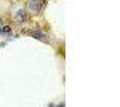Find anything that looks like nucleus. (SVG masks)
I'll use <instances>...</instances> for the list:
<instances>
[{
    "instance_id": "obj_5",
    "label": "nucleus",
    "mask_w": 120,
    "mask_h": 107,
    "mask_svg": "<svg viewBox=\"0 0 120 107\" xmlns=\"http://www.w3.org/2000/svg\"><path fill=\"white\" fill-rule=\"evenodd\" d=\"M0 35H2V27H0Z\"/></svg>"
},
{
    "instance_id": "obj_2",
    "label": "nucleus",
    "mask_w": 120,
    "mask_h": 107,
    "mask_svg": "<svg viewBox=\"0 0 120 107\" xmlns=\"http://www.w3.org/2000/svg\"><path fill=\"white\" fill-rule=\"evenodd\" d=\"M30 35L34 37V38H37V40H42V42H48V35H46L45 32H42V30H30Z\"/></svg>"
},
{
    "instance_id": "obj_4",
    "label": "nucleus",
    "mask_w": 120,
    "mask_h": 107,
    "mask_svg": "<svg viewBox=\"0 0 120 107\" xmlns=\"http://www.w3.org/2000/svg\"><path fill=\"white\" fill-rule=\"evenodd\" d=\"M2 34H11V27L10 26H3L2 27Z\"/></svg>"
},
{
    "instance_id": "obj_1",
    "label": "nucleus",
    "mask_w": 120,
    "mask_h": 107,
    "mask_svg": "<svg viewBox=\"0 0 120 107\" xmlns=\"http://www.w3.org/2000/svg\"><path fill=\"white\" fill-rule=\"evenodd\" d=\"M27 7L30 11H34V13H38L40 10L43 8V0H29Z\"/></svg>"
},
{
    "instance_id": "obj_3",
    "label": "nucleus",
    "mask_w": 120,
    "mask_h": 107,
    "mask_svg": "<svg viewBox=\"0 0 120 107\" xmlns=\"http://www.w3.org/2000/svg\"><path fill=\"white\" fill-rule=\"evenodd\" d=\"M16 19H18V21H21V22H24V21H26V10H18V11H16Z\"/></svg>"
},
{
    "instance_id": "obj_6",
    "label": "nucleus",
    "mask_w": 120,
    "mask_h": 107,
    "mask_svg": "<svg viewBox=\"0 0 120 107\" xmlns=\"http://www.w3.org/2000/svg\"><path fill=\"white\" fill-rule=\"evenodd\" d=\"M0 26H2V18H0Z\"/></svg>"
}]
</instances>
